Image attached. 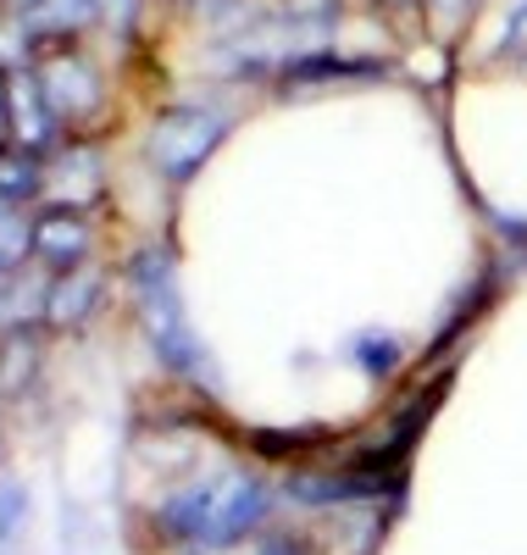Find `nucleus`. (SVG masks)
Wrapping results in <instances>:
<instances>
[{
  "label": "nucleus",
  "instance_id": "nucleus-1",
  "mask_svg": "<svg viewBox=\"0 0 527 555\" xmlns=\"http://www.w3.org/2000/svg\"><path fill=\"white\" fill-rule=\"evenodd\" d=\"M261 517H267L261 478H250V473H217V478H201V483H189L183 494H172L156 522H162L167 539L201 544V550H222V544L250 539L261 528Z\"/></svg>",
  "mask_w": 527,
  "mask_h": 555
},
{
  "label": "nucleus",
  "instance_id": "nucleus-2",
  "mask_svg": "<svg viewBox=\"0 0 527 555\" xmlns=\"http://www.w3.org/2000/svg\"><path fill=\"white\" fill-rule=\"evenodd\" d=\"M128 278H133V289H139V317H145V334H151L156 356L172 366V373H201L206 350H201L195 328H189V317H183L172 261L162 250H145V256L128 267Z\"/></svg>",
  "mask_w": 527,
  "mask_h": 555
},
{
  "label": "nucleus",
  "instance_id": "nucleus-3",
  "mask_svg": "<svg viewBox=\"0 0 527 555\" xmlns=\"http://www.w3.org/2000/svg\"><path fill=\"white\" fill-rule=\"evenodd\" d=\"M233 117L228 112H211V106H167L156 122H151V139H145V156L162 178L172 183H189L206 162L211 151L228 139Z\"/></svg>",
  "mask_w": 527,
  "mask_h": 555
},
{
  "label": "nucleus",
  "instance_id": "nucleus-4",
  "mask_svg": "<svg viewBox=\"0 0 527 555\" xmlns=\"http://www.w3.org/2000/svg\"><path fill=\"white\" fill-rule=\"evenodd\" d=\"M34 73H39L44 95H51V106H56V117H62V122H78V117H89L94 106L106 101L101 73H94L83 56H73L67 44H56L51 56H39V62H34Z\"/></svg>",
  "mask_w": 527,
  "mask_h": 555
},
{
  "label": "nucleus",
  "instance_id": "nucleus-5",
  "mask_svg": "<svg viewBox=\"0 0 527 555\" xmlns=\"http://www.w3.org/2000/svg\"><path fill=\"white\" fill-rule=\"evenodd\" d=\"M28 240H34V256H39L44 267H56V272L83 267L89 250H94V234H89L83 211H67V206H39Z\"/></svg>",
  "mask_w": 527,
  "mask_h": 555
},
{
  "label": "nucleus",
  "instance_id": "nucleus-6",
  "mask_svg": "<svg viewBox=\"0 0 527 555\" xmlns=\"http://www.w3.org/2000/svg\"><path fill=\"white\" fill-rule=\"evenodd\" d=\"M56 128H62V117H56L51 95H44L39 73L34 67H17L12 73V145L44 156V151H51V139H56Z\"/></svg>",
  "mask_w": 527,
  "mask_h": 555
},
{
  "label": "nucleus",
  "instance_id": "nucleus-7",
  "mask_svg": "<svg viewBox=\"0 0 527 555\" xmlns=\"http://www.w3.org/2000/svg\"><path fill=\"white\" fill-rule=\"evenodd\" d=\"M101 201V167L94 156H67V162H44V190H39V206H67V211H83Z\"/></svg>",
  "mask_w": 527,
  "mask_h": 555
},
{
  "label": "nucleus",
  "instance_id": "nucleus-8",
  "mask_svg": "<svg viewBox=\"0 0 527 555\" xmlns=\"http://www.w3.org/2000/svg\"><path fill=\"white\" fill-rule=\"evenodd\" d=\"M101 306V272H89V267H73V272H56V284L51 295H44V328H78V322Z\"/></svg>",
  "mask_w": 527,
  "mask_h": 555
},
{
  "label": "nucleus",
  "instance_id": "nucleus-9",
  "mask_svg": "<svg viewBox=\"0 0 527 555\" xmlns=\"http://www.w3.org/2000/svg\"><path fill=\"white\" fill-rule=\"evenodd\" d=\"M28 34L44 44H73L94 17H101V0H28Z\"/></svg>",
  "mask_w": 527,
  "mask_h": 555
},
{
  "label": "nucleus",
  "instance_id": "nucleus-10",
  "mask_svg": "<svg viewBox=\"0 0 527 555\" xmlns=\"http://www.w3.org/2000/svg\"><path fill=\"white\" fill-rule=\"evenodd\" d=\"M34 373H39V334L23 322V328H12L0 339V395L17 400L34 384Z\"/></svg>",
  "mask_w": 527,
  "mask_h": 555
},
{
  "label": "nucleus",
  "instance_id": "nucleus-11",
  "mask_svg": "<svg viewBox=\"0 0 527 555\" xmlns=\"http://www.w3.org/2000/svg\"><path fill=\"white\" fill-rule=\"evenodd\" d=\"M39 190H44V156L23 145L0 151V201L23 206V201H39Z\"/></svg>",
  "mask_w": 527,
  "mask_h": 555
},
{
  "label": "nucleus",
  "instance_id": "nucleus-12",
  "mask_svg": "<svg viewBox=\"0 0 527 555\" xmlns=\"http://www.w3.org/2000/svg\"><path fill=\"white\" fill-rule=\"evenodd\" d=\"M211 555H311V544L300 539V533H250V539H239V544H222V550H211Z\"/></svg>",
  "mask_w": 527,
  "mask_h": 555
},
{
  "label": "nucleus",
  "instance_id": "nucleus-13",
  "mask_svg": "<svg viewBox=\"0 0 527 555\" xmlns=\"http://www.w3.org/2000/svg\"><path fill=\"white\" fill-rule=\"evenodd\" d=\"M356 361L367 366L372 378H383V373H395V361H400V345H395L389 334H361V339H356Z\"/></svg>",
  "mask_w": 527,
  "mask_h": 555
},
{
  "label": "nucleus",
  "instance_id": "nucleus-14",
  "mask_svg": "<svg viewBox=\"0 0 527 555\" xmlns=\"http://www.w3.org/2000/svg\"><path fill=\"white\" fill-rule=\"evenodd\" d=\"M23 505H28L23 483H0V539H17V528H23Z\"/></svg>",
  "mask_w": 527,
  "mask_h": 555
},
{
  "label": "nucleus",
  "instance_id": "nucleus-15",
  "mask_svg": "<svg viewBox=\"0 0 527 555\" xmlns=\"http://www.w3.org/2000/svg\"><path fill=\"white\" fill-rule=\"evenodd\" d=\"M516 51H527V0L516 7V17H511V28H505V56H516Z\"/></svg>",
  "mask_w": 527,
  "mask_h": 555
},
{
  "label": "nucleus",
  "instance_id": "nucleus-16",
  "mask_svg": "<svg viewBox=\"0 0 527 555\" xmlns=\"http://www.w3.org/2000/svg\"><path fill=\"white\" fill-rule=\"evenodd\" d=\"M12 145V78L0 73V151Z\"/></svg>",
  "mask_w": 527,
  "mask_h": 555
},
{
  "label": "nucleus",
  "instance_id": "nucleus-17",
  "mask_svg": "<svg viewBox=\"0 0 527 555\" xmlns=\"http://www.w3.org/2000/svg\"><path fill=\"white\" fill-rule=\"evenodd\" d=\"M427 7H434V12L445 17V23H461V17L472 12V0H427Z\"/></svg>",
  "mask_w": 527,
  "mask_h": 555
},
{
  "label": "nucleus",
  "instance_id": "nucleus-18",
  "mask_svg": "<svg viewBox=\"0 0 527 555\" xmlns=\"http://www.w3.org/2000/svg\"><path fill=\"white\" fill-rule=\"evenodd\" d=\"M377 7H389V12H411V7H422V0H377Z\"/></svg>",
  "mask_w": 527,
  "mask_h": 555
}]
</instances>
